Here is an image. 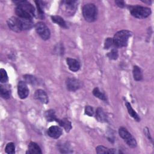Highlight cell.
I'll list each match as a JSON object with an SVG mask.
<instances>
[{
    "mask_svg": "<svg viewBox=\"0 0 154 154\" xmlns=\"http://www.w3.org/2000/svg\"><path fill=\"white\" fill-rule=\"evenodd\" d=\"M14 2L17 4L15 13L19 17L32 19L35 16V8L30 2L26 1H18Z\"/></svg>",
    "mask_w": 154,
    "mask_h": 154,
    "instance_id": "obj_1",
    "label": "cell"
},
{
    "mask_svg": "<svg viewBox=\"0 0 154 154\" xmlns=\"http://www.w3.org/2000/svg\"><path fill=\"white\" fill-rule=\"evenodd\" d=\"M132 35V32L128 30L123 29L117 32L114 37L113 45L117 48L125 47L128 45L129 38Z\"/></svg>",
    "mask_w": 154,
    "mask_h": 154,
    "instance_id": "obj_2",
    "label": "cell"
},
{
    "mask_svg": "<svg viewBox=\"0 0 154 154\" xmlns=\"http://www.w3.org/2000/svg\"><path fill=\"white\" fill-rule=\"evenodd\" d=\"M82 14L85 20L88 22H93L97 19V9L96 5L92 3L84 5L82 7Z\"/></svg>",
    "mask_w": 154,
    "mask_h": 154,
    "instance_id": "obj_3",
    "label": "cell"
},
{
    "mask_svg": "<svg viewBox=\"0 0 154 154\" xmlns=\"http://www.w3.org/2000/svg\"><path fill=\"white\" fill-rule=\"evenodd\" d=\"M131 15L138 19H144L151 14L150 8L140 5H131L128 7Z\"/></svg>",
    "mask_w": 154,
    "mask_h": 154,
    "instance_id": "obj_4",
    "label": "cell"
},
{
    "mask_svg": "<svg viewBox=\"0 0 154 154\" xmlns=\"http://www.w3.org/2000/svg\"><path fill=\"white\" fill-rule=\"evenodd\" d=\"M119 134L127 144L131 147H135L137 146V141L134 137L130 134V132L123 127H121L119 129Z\"/></svg>",
    "mask_w": 154,
    "mask_h": 154,
    "instance_id": "obj_5",
    "label": "cell"
},
{
    "mask_svg": "<svg viewBox=\"0 0 154 154\" xmlns=\"http://www.w3.org/2000/svg\"><path fill=\"white\" fill-rule=\"evenodd\" d=\"M35 29L39 36L44 40H48L51 36V32L47 25L42 22H39L35 25Z\"/></svg>",
    "mask_w": 154,
    "mask_h": 154,
    "instance_id": "obj_6",
    "label": "cell"
},
{
    "mask_svg": "<svg viewBox=\"0 0 154 154\" xmlns=\"http://www.w3.org/2000/svg\"><path fill=\"white\" fill-rule=\"evenodd\" d=\"M66 87L70 91H75L82 87L81 82L75 78H68L66 81Z\"/></svg>",
    "mask_w": 154,
    "mask_h": 154,
    "instance_id": "obj_7",
    "label": "cell"
},
{
    "mask_svg": "<svg viewBox=\"0 0 154 154\" xmlns=\"http://www.w3.org/2000/svg\"><path fill=\"white\" fill-rule=\"evenodd\" d=\"M7 25L9 28L14 32H20L22 31L19 17H11L9 18L7 20Z\"/></svg>",
    "mask_w": 154,
    "mask_h": 154,
    "instance_id": "obj_8",
    "label": "cell"
},
{
    "mask_svg": "<svg viewBox=\"0 0 154 154\" xmlns=\"http://www.w3.org/2000/svg\"><path fill=\"white\" fill-rule=\"evenodd\" d=\"M17 94L19 97L22 99H25L27 97L29 94V89L26 84L24 81H19L17 84Z\"/></svg>",
    "mask_w": 154,
    "mask_h": 154,
    "instance_id": "obj_9",
    "label": "cell"
},
{
    "mask_svg": "<svg viewBox=\"0 0 154 154\" xmlns=\"http://www.w3.org/2000/svg\"><path fill=\"white\" fill-rule=\"evenodd\" d=\"M34 97L35 99L43 103H47L49 102L48 96L46 93L42 89L37 90L34 93Z\"/></svg>",
    "mask_w": 154,
    "mask_h": 154,
    "instance_id": "obj_10",
    "label": "cell"
},
{
    "mask_svg": "<svg viewBox=\"0 0 154 154\" xmlns=\"http://www.w3.org/2000/svg\"><path fill=\"white\" fill-rule=\"evenodd\" d=\"M47 133L48 135L51 138L57 139L61 135L62 130L57 126H52L48 129Z\"/></svg>",
    "mask_w": 154,
    "mask_h": 154,
    "instance_id": "obj_11",
    "label": "cell"
},
{
    "mask_svg": "<svg viewBox=\"0 0 154 154\" xmlns=\"http://www.w3.org/2000/svg\"><path fill=\"white\" fill-rule=\"evenodd\" d=\"M66 62L69 69L72 72H77L80 69V63L74 58H67L66 59Z\"/></svg>",
    "mask_w": 154,
    "mask_h": 154,
    "instance_id": "obj_12",
    "label": "cell"
},
{
    "mask_svg": "<svg viewBox=\"0 0 154 154\" xmlns=\"http://www.w3.org/2000/svg\"><path fill=\"white\" fill-rule=\"evenodd\" d=\"M19 21H20L22 30L29 29L34 25L32 19L21 18V17H19Z\"/></svg>",
    "mask_w": 154,
    "mask_h": 154,
    "instance_id": "obj_13",
    "label": "cell"
},
{
    "mask_svg": "<svg viewBox=\"0 0 154 154\" xmlns=\"http://www.w3.org/2000/svg\"><path fill=\"white\" fill-rule=\"evenodd\" d=\"M63 3L65 5V8L67 13L73 14V13L76 10L77 7V2L76 1H63Z\"/></svg>",
    "mask_w": 154,
    "mask_h": 154,
    "instance_id": "obj_14",
    "label": "cell"
},
{
    "mask_svg": "<svg viewBox=\"0 0 154 154\" xmlns=\"http://www.w3.org/2000/svg\"><path fill=\"white\" fill-rule=\"evenodd\" d=\"M29 154H34V153H42V150L40 146L34 142H31L28 145V151L26 152Z\"/></svg>",
    "mask_w": 154,
    "mask_h": 154,
    "instance_id": "obj_15",
    "label": "cell"
},
{
    "mask_svg": "<svg viewBox=\"0 0 154 154\" xmlns=\"http://www.w3.org/2000/svg\"><path fill=\"white\" fill-rule=\"evenodd\" d=\"M96 119L99 122L103 123L107 122V116L102 108H97L96 111Z\"/></svg>",
    "mask_w": 154,
    "mask_h": 154,
    "instance_id": "obj_16",
    "label": "cell"
},
{
    "mask_svg": "<svg viewBox=\"0 0 154 154\" xmlns=\"http://www.w3.org/2000/svg\"><path fill=\"white\" fill-rule=\"evenodd\" d=\"M56 121L59 123V125L63 127V128L65 129V131L68 132L70 131V130L72 129V124L67 119H57Z\"/></svg>",
    "mask_w": 154,
    "mask_h": 154,
    "instance_id": "obj_17",
    "label": "cell"
},
{
    "mask_svg": "<svg viewBox=\"0 0 154 154\" xmlns=\"http://www.w3.org/2000/svg\"><path fill=\"white\" fill-rule=\"evenodd\" d=\"M125 105L126 107L128 109V112L129 113V114L136 121L139 122L140 121V118L139 117L138 114L135 111V110L132 108V107L131 106V105L130 104V103H129L128 102H125Z\"/></svg>",
    "mask_w": 154,
    "mask_h": 154,
    "instance_id": "obj_18",
    "label": "cell"
},
{
    "mask_svg": "<svg viewBox=\"0 0 154 154\" xmlns=\"http://www.w3.org/2000/svg\"><path fill=\"white\" fill-rule=\"evenodd\" d=\"M51 19L53 22L58 24L59 26H60L62 28H67V25L64 20L60 16L57 15H54L51 16Z\"/></svg>",
    "mask_w": 154,
    "mask_h": 154,
    "instance_id": "obj_19",
    "label": "cell"
},
{
    "mask_svg": "<svg viewBox=\"0 0 154 154\" xmlns=\"http://www.w3.org/2000/svg\"><path fill=\"white\" fill-rule=\"evenodd\" d=\"M96 152L98 154L100 153H115L116 150L114 149H108L103 146H98L96 148Z\"/></svg>",
    "mask_w": 154,
    "mask_h": 154,
    "instance_id": "obj_20",
    "label": "cell"
},
{
    "mask_svg": "<svg viewBox=\"0 0 154 154\" xmlns=\"http://www.w3.org/2000/svg\"><path fill=\"white\" fill-rule=\"evenodd\" d=\"M133 76L136 81H140L143 79V73L141 69L137 66H134L133 68Z\"/></svg>",
    "mask_w": 154,
    "mask_h": 154,
    "instance_id": "obj_21",
    "label": "cell"
},
{
    "mask_svg": "<svg viewBox=\"0 0 154 154\" xmlns=\"http://www.w3.org/2000/svg\"><path fill=\"white\" fill-rule=\"evenodd\" d=\"M45 118L48 122H52L57 120L55 111L53 109H49L45 113Z\"/></svg>",
    "mask_w": 154,
    "mask_h": 154,
    "instance_id": "obj_22",
    "label": "cell"
},
{
    "mask_svg": "<svg viewBox=\"0 0 154 154\" xmlns=\"http://www.w3.org/2000/svg\"><path fill=\"white\" fill-rule=\"evenodd\" d=\"M35 3L37 6V11H38V17L40 19H43L45 17V14H44V11H43V2L40 1H35Z\"/></svg>",
    "mask_w": 154,
    "mask_h": 154,
    "instance_id": "obj_23",
    "label": "cell"
},
{
    "mask_svg": "<svg viewBox=\"0 0 154 154\" xmlns=\"http://www.w3.org/2000/svg\"><path fill=\"white\" fill-rule=\"evenodd\" d=\"M0 94L2 98H4L5 99H7L10 98V90L8 88L4 87L2 85H1Z\"/></svg>",
    "mask_w": 154,
    "mask_h": 154,
    "instance_id": "obj_24",
    "label": "cell"
},
{
    "mask_svg": "<svg viewBox=\"0 0 154 154\" xmlns=\"http://www.w3.org/2000/svg\"><path fill=\"white\" fill-rule=\"evenodd\" d=\"M93 95H94L95 97L99 98V99H100V100H103V101H104V102H106V101L107 100L106 96H105L103 93H102V92L99 90L98 88H94L93 89Z\"/></svg>",
    "mask_w": 154,
    "mask_h": 154,
    "instance_id": "obj_25",
    "label": "cell"
},
{
    "mask_svg": "<svg viewBox=\"0 0 154 154\" xmlns=\"http://www.w3.org/2000/svg\"><path fill=\"white\" fill-rule=\"evenodd\" d=\"M58 148L61 153H70L72 150L70 149L69 146L67 143H62L58 144Z\"/></svg>",
    "mask_w": 154,
    "mask_h": 154,
    "instance_id": "obj_26",
    "label": "cell"
},
{
    "mask_svg": "<svg viewBox=\"0 0 154 154\" xmlns=\"http://www.w3.org/2000/svg\"><path fill=\"white\" fill-rule=\"evenodd\" d=\"M5 151L7 153L13 154L15 153V146L13 143H8L5 147Z\"/></svg>",
    "mask_w": 154,
    "mask_h": 154,
    "instance_id": "obj_27",
    "label": "cell"
},
{
    "mask_svg": "<svg viewBox=\"0 0 154 154\" xmlns=\"http://www.w3.org/2000/svg\"><path fill=\"white\" fill-rule=\"evenodd\" d=\"M23 78L25 80V81L28 83V84H32V85H35V84H37V79L36 78L32 76V75H25L23 76Z\"/></svg>",
    "mask_w": 154,
    "mask_h": 154,
    "instance_id": "obj_28",
    "label": "cell"
},
{
    "mask_svg": "<svg viewBox=\"0 0 154 154\" xmlns=\"http://www.w3.org/2000/svg\"><path fill=\"white\" fill-rule=\"evenodd\" d=\"M8 81V75L6 71L4 69H0V82L5 83Z\"/></svg>",
    "mask_w": 154,
    "mask_h": 154,
    "instance_id": "obj_29",
    "label": "cell"
},
{
    "mask_svg": "<svg viewBox=\"0 0 154 154\" xmlns=\"http://www.w3.org/2000/svg\"><path fill=\"white\" fill-rule=\"evenodd\" d=\"M118 56H119L118 51L116 48H113L111 51V52L107 54V57L111 60H117L118 58Z\"/></svg>",
    "mask_w": 154,
    "mask_h": 154,
    "instance_id": "obj_30",
    "label": "cell"
},
{
    "mask_svg": "<svg viewBox=\"0 0 154 154\" xmlns=\"http://www.w3.org/2000/svg\"><path fill=\"white\" fill-rule=\"evenodd\" d=\"M113 45V40L112 38L108 37L105 40L104 48L105 49H108Z\"/></svg>",
    "mask_w": 154,
    "mask_h": 154,
    "instance_id": "obj_31",
    "label": "cell"
},
{
    "mask_svg": "<svg viewBox=\"0 0 154 154\" xmlns=\"http://www.w3.org/2000/svg\"><path fill=\"white\" fill-rule=\"evenodd\" d=\"M85 114H87V116H93L94 115V110H93V108L89 106V105H87L85 107Z\"/></svg>",
    "mask_w": 154,
    "mask_h": 154,
    "instance_id": "obj_32",
    "label": "cell"
},
{
    "mask_svg": "<svg viewBox=\"0 0 154 154\" xmlns=\"http://www.w3.org/2000/svg\"><path fill=\"white\" fill-rule=\"evenodd\" d=\"M115 3L120 8H123L125 6V3L123 1H116Z\"/></svg>",
    "mask_w": 154,
    "mask_h": 154,
    "instance_id": "obj_33",
    "label": "cell"
}]
</instances>
